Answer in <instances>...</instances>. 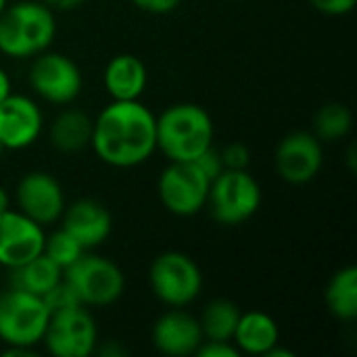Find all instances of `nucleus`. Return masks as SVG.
Returning <instances> with one entry per match:
<instances>
[{"label": "nucleus", "mask_w": 357, "mask_h": 357, "mask_svg": "<svg viewBox=\"0 0 357 357\" xmlns=\"http://www.w3.org/2000/svg\"><path fill=\"white\" fill-rule=\"evenodd\" d=\"M201 169H203V174L209 178V180H213L215 176H220L222 172H224V163H222V155H220V151L218 149H213V146H209L197 161H195Z\"/></svg>", "instance_id": "nucleus-28"}, {"label": "nucleus", "mask_w": 357, "mask_h": 357, "mask_svg": "<svg viewBox=\"0 0 357 357\" xmlns=\"http://www.w3.org/2000/svg\"><path fill=\"white\" fill-rule=\"evenodd\" d=\"M44 228L23 215L19 209H6L0 213V266L13 270L44 249Z\"/></svg>", "instance_id": "nucleus-13"}, {"label": "nucleus", "mask_w": 357, "mask_h": 357, "mask_svg": "<svg viewBox=\"0 0 357 357\" xmlns=\"http://www.w3.org/2000/svg\"><path fill=\"white\" fill-rule=\"evenodd\" d=\"M15 203L23 215L42 228L61 220L67 205L61 182L48 172L25 174L15 188Z\"/></svg>", "instance_id": "nucleus-12"}, {"label": "nucleus", "mask_w": 357, "mask_h": 357, "mask_svg": "<svg viewBox=\"0 0 357 357\" xmlns=\"http://www.w3.org/2000/svg\"><path fill=\"white\" fill-rule=\"evenodd\" d=\"M42 4H46L52 13H65V10H73L79 4H84L86 0H40Z\"/></svg>", "instance_id": "nucleus-31"}, {"label": "nucleus", "mask_w": 357, "mask_h": 357, "mask_svg": "<svg viewBox=\"0 0 357 357\" xmlns=\"http://www.w3.org/2000/svg\"><path fill=\"white\" fill-rule=\"evenodd\" d=\"M6 209H10V197H8L6 188L0 186V213L6 211Z\"/></svg>", "instance_id": "nucleus-33"}, {"label": "nucleus", "mask_w": 357, "mask_h": 357, "mask_svg": "<svg viewBox=\"0 0 357 357\" xmlns=\"http://www.w3.org/2000/svg\"><path fill=\"white\" fill-rule=\"evenodd\" d=\"M10 272V287L13 289H21L25 293L44 297L54 284H59L63 280V270L52 264L44 253H40L38 257L8 270Z\"/></svg>", "instance_id": "nucleus-20"}, {"label": "nucleus", "mask_w": 357, "mask_h": 357, "mask_svg": "<svg viewBox=\"0 0 357 357\" xmlns=\"http://www.w3.org/2000/svg\"><path fill=\"white\" fill-rule=\"evenodd\" d=\"M324 301L328 312L341 320L351 322L357 316V268L345 266L339 272L333 274V278L326 284Z\"/></svg>", "instance_id": "nucleus-21"}, {"label": "nucleus", "mask_w": 357, "mask_h": 357, "mask_svg": "<svg viewBox=\"0 0 357 357\" xmlns=\"http://www.w3.org/2000/svg\"><path fill=\"white\" fill-rule=\"evenodd\" d=\"M151 341L155 349L169 357L197 356L203 343V331L199 318L184 312V307H169L157 318L151 331Z\"/></svg>", "instance_id": "nucleus-15"}, {"label": "nucleus", "mask_w": 357, "mask_h": 357, "mask_svg": "<svg viewBox=\"0 0 357 357\" xmlns=\"http://www.w3.org/2000/svg\"><path fill=\"white\" fill-rule=\"evenodd\" d=\"M241 356H264L280 343V328L266 312H243L232 335Z\"/></svg>", "instance_id": "nucleus-18"}, {"label": "nucleus", "mask_w": 357, "mask_h": 357, "mask_svg": "<svg viewBox=\"0 0 357 357\" xmlns=\"http://www.w3.org/2000/svg\"><path fill=\"white\" fill-rule=\"evenodd\" d=\"M102 82L113 100H140L146 90L149 73L136 54L123 52L107 63Z\"/></svg>", "instance_id": "nucleus-17"}, {"label": "nucleus", "mask_w": 357, "mask_h": 357, "mask_svg": "<svg viewBox=\"0 0 357 357\" xmlns=\"http://www.w3.org/2000/svg\"><path fill=\"white\" fill-rule=\"evenodd\" d=\"M312 6L328 17H341L356 8L357 0H310Z\"/></svg>", "instance_id": "nucleus-29"}, {"label": "nucleus", "mask_w": 357, "mask_h": 357, "mask_svg": "<svg viewBox=\"0 0 357 357\" xmlns=\"http://www.w3.org/2000/svg\"><path fill=\"white\" fill-rule=\"evenodd\" d=\"M199 357H241V351L232 341H203L197 349Z\"/></svg>", "instance_id": "nucleus-27"}, {"label": "nucleus", "mask_w": 357, "mask_h": 357, "mask_svg": "<svg viewBox=\"0 0 357 357\" xmlns=\"http://www.w3.org/2000/svg\"><path fill=\"white\" fill-rule=\"evenodd\" d=\"M29 88L50 105H71L82 94V71L63 52H40L29 67Z\"/></svg>", "instance_id": "nucleus-10"}, {"label": "nucleus", "mask_w": 357, "mask_h": 357, "mask_svg": "<svg viewBox=\"0 0 357 357\" xmlns=\"http://www.w3.org/2000/svg\"><path fill=\"white\" fill-rule=\"evenodd\" d=\"M61 222V228L67 230L86 251L100 247L113 230L109 209L96 199H77L71 205H65Z\"/></svg>", "instance_id": "nucleus-16"}, {"label": "nucleus", "mask_w": 357, "mask_h": 357, "mask_svg": "<svg viewBox=\"0 0 357 357\" xmlns=\"http://www.w3.org/2000/svg\"><path fill=\"white\" fill-rule=\"evenodd\" d=\"M278 176L293 186H301L312 182L322 165H324V149L322 142L314 136V132H291L287 134L274 155Z\"/></svg>", "instance_id": "nucleus-11"}, {"label": "nucleus", "mask_w": 357, "mask_h": 357, "mask_svg": "<svg viewBox=\"0 0 357 357\" xmlns=\"http://www.w3.org/2000/svg\"><path fill=\"white\" fill-rule=\"evenodd\" d=\"M94 119L79 109H63L48 128L50 144L65 155L79 153L90 146Z\"/></svg>", "instance_id": "nucleus-19"}, {"label": "nucleus", "mask_w": 357, "mask_h": 357, "mask_svg": "<svg viewBox=\"0 0 357 357\" xmlns=\"http://www.w3.org/2000/svg\"><path fill=\"white\" fill-rule=\"evenodd\" d=\"M63 280L84 307H107L119 301L126 291V276L117 264L86 251L63 270Z\"/></svg>", "instance_id": "nucleus-4"}, {"label": "nucleus", "mask_w": 357, "mask_h": 357, "mask_svg": "<svg viewBox=\"0 0 357 357\" xmlns=\"http://www.w3.org/2000/svg\"><path fill=\"white\" fill-rule=\"evenodd\" d=\"M211 180L195 161H169L157 182L161 205L178 218H190L205 209Z\"/></svg>", "instance_id": "nucleus-9"}, {"label": "nucleus", "mask_w": 357, "mask_h": 357, "mask_svg": "<svg viewBox=\"0 0 357 357\" xmlns=\"http://www.w3.org/2000/svg\"><path fill=\"white\" fill-rule=\"evenodd\" d=\"M2 153H4V146L0 144V157H2Z\"/></svg>", "instance_id": "nucleus-35"}, {"label": "nucleus", "mask_w": 357, "mask_h": 357, "mask_svg": "<svg viewBox=\"0 0 357 357\" xmlns=\"http://www.w3.org/2000/svg\"><path fill=\"white\" fill-rule=\"evenodd\" d=\"M90 146L111 167L142 165L157 151V117L140 100H113L94 119Z\"/></svg>", "instance_id": "nucleus-1"}, {"label": "nucleus", "mask_w": 357, "mask_h": 357, "mask_svg": "<svg viewBox=\"0 0 357 357\" xmlns=\"http://www.w3.org/2000/svg\"><path fill=\"white\" fill-rule=\"evenodd\" d=\"M6 6V0H0V13H2V8Z\"/></svg>", "instance_id": "nucleus-34"}, {"label": "nucleus", "mask_w": 357, "mask_h": 357, "mask_svg": "<svg viewBox=\"0 0 357 357\" xmlns=\"http://www.w3.org/2000/svg\"><path fill=\"white\" fill-rule=\"evenodd\" d=\"M42 343L54 357H88L98 347V328L88 307L71 305L50 312Z\"/></svg>", "instance_id": "nucleus-8"}, {"label": "nucleus", "mask_w": 357, "mask_h": 357, "mask_svg": "<svg viewBox=\"0 0 357 357\" xmlns=\"http://www.w3.org/2000/svg\"><path fill=\"white\" fill-rule=\"evenodd\" d=\"M48 307L42 297L8 287L0 291V341L13 347H36L42 341Z\"/></svg>", "instance_id": "nucleus-7"}, {"label": "nucleus", "mask_w": 357, "mask_h": 357, "mask_svg": "<svg viewBox=\"0 0 357 357\" xmlns=\"http://www.w3.org/2000/svg\"><path fill=\"white\" fill-rule=\"evenodd\" d=\"M222 155V163L224 169H247L249 167V149L243 142H230L224 146V151H220Z\"/></svg>", "instance_id": "nucleus-26"}, {"label": "nucleus", "mask_w": 357, "mask_h": 357, "mask_svg": "<svg viewBox=\"0 0 357 357\" xmlns=\"http://www.w3.org/2000/svg\"><path fill=\"white\" fill-rule=\"evenodd\" d=\"M42 253L52 261L56 264L61 270H67L73 261H77L86 249L63 228H59L56 232H50L48 236H44V249Z\"/></svg>", "instance_id": "nucleus-24"}, {"label": "nucleus", "mask_w": 357, "mask_h": 357, "mask_svg": "<svg viewBox=\"0 0 357 357\" xmlns=\"http://www.w3.org/2000/svg\"><path fill=\"white\" fill-rule=\"evenodd\" d=\"M54 33V13L40 0L6 4L0 13V52L10 59H29L48 50Z\"/></svg>", "instance_id": "nucleus-3"}, {"label": "nucleus", "mask_w": 357, "mask_h": 357, "mask_svg": "<svg viewBox=\"0 0 357 357\" xmlns=\"http://www.w3.org/2000/svg\"><path fill=\"white\" fill-rule=\"evenodd\" d=\"M222 226H241L261 207V186L247 169H224L209 184L207 205Z\"/></svg>", "instance_id": "nucleus-5"}, {"label": "nucleus", "mask_w": 357, "mask_h": 357, "mask_svg": "<svg viewBox=\"0 0 357 357\" xmlns=\"http://www.w3.org/2000/svg\"><path fill=\"white\" fill-rule=\"evenodd\" d=\"M213 146L211 115L195 102H178L157 117V149L167 161H197Z\"/></svg>", "instance_id": "nucleus-2"}, {"label": "nucleus", "mask_w": 357, "mask_h": 357, "mask_svg": "<svg viewBox=\"0 0 357 357\" xmlns=\"http://www.w3.org/2000/svg\"><path fill=\"white\" fill-rule=\"evenodd\" d=\"M10 92H13V90H10V79H8L6 71L0 67V100H2V98H6Z\"/></svg>", "instance_id": "nucleus-32"}, {"label": "nucleus", "mask_w": 357, "mask_h": 357, "mask_svg": "<svg viewBox=\"0 0 357 357\" xmlns=\"http://www.w3.org/2000/svg\"><path fill=\"white\" fill-rule=\"evenodd\" d=\"M44 128L38 102L25 94H8L0 100V144L4 151H21L31 146Z\"/></svg>", "instance_id": "nucleus-14"}, {"label": "nucleus", "mask_w": 357, "mask_h": 357, "mask_svg": "<svg viewBox=\"0 0 357 357\" xmlns=\"http://www.w3.org/2000/svg\"><path fill=\"white\" fill-rule=\"evenodd\" d=\"M241 307L230 299H213L207 303L203 314L199 316V324L203 331V341H232L236 331Z\"/></svg>", "instance_id": "nucleus-22"}, {"label": "nucleus", "mask_w": 357, "mask_h": 357, "mask_svg": "<svg viewBox=\"0 0 357 357\" xmlns=\"http://www.w3.org/2000/svg\"><path fill=\"white\" fill-rule=\"evenodd\" d=\"M132 2H134V6H138L144 13H151V15H167V13L176 10L182 0H132Z\"/></svg>", "instance_id": "nucleus-30"}, {"label": "nucleus", "mask_w": 357, "mask_h": 357, "mask_svg": "<svg viewBox=\"0 0 357 357\" xmlns=\"http://www.w3.org/2000/svg\"><path fill=\"white\" fill-rule=\"evenodd\" d=\"M354 115L343 102H328L318 109L314 117V136L324 142H337L351 132Z\"/></svg>", "instance_id": "nucleus-23"}, {"label": "nucleus", "mask_w": 357, "mask_h": 357, "mask_svg": "<svg viewBox=\"0 0 357 357\" xmlns=\"http://www.w3.org/2000/svg\"><path fill=\"white\" fill-rule=\"evenodd\" d=\"M149 284L163 305L186 307L195 303L203 291V272L190 255L182 251H165L153 259L149 268Z\"/></svg>", "instance_id": "nucleus-6"}, {"label": "nucleus", "mask_w": 357, "mask_h": 357, "mask_svg": "<svg viewBox=\"0 0 357 357\" xmlns=\"http://www.w3.org/2000/svg\"><path fill=\"white\" fill-rule=\"evenodd\" d=\"M42 299H44V303L48 307V312H56V310H65V307H71V305H79V301L75 299L73 291L69 289V284L65 280L54 284Z\"/></svg>", "instance_id": "nucleus-25"}]
</instances>
